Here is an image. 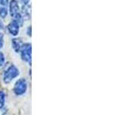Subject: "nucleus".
<instances>
[{
	"label": "nucleus",
	"instance_id": "nucleus-9",
	"mask_svg": "<svg viewBox=\"0 0 128 115\" xmlns=\"http://www.w3.org/2000/svg\"><path fill=\"white\" fill-rule=\"evenodd\" d=\"M4 62H5V58H4V55L0 52V66H3V65H4Z\"/></svg>",
	"mask_w": 128,
	"mask_h": 115
},
{
	"label": "nucleus",
	"instance_id": "nucleus-12",
	"mask_svg": "<svg viewBox=\"0 0 128 115\" xmlns=\"http://www.w3.org/2000/svg\"><path fill=\"white\" fill-rule=\"evenodd\" d=\"M2 29V25H1V23H0V30Z\"/></svg>",
	"mask_w": 128,
	"mask_h": 115
},
{
	"label": "nucleus",
	"instance_id": "nucleus-3",
	"mask_svg": "<svg viewBox=\"0 0 128 115\" xmlns=\"http://www.w3.org/2000/svg\"><path fill=\"white\" fill-rule=\"evenodd\" d=\"M31 44H26L22 45L20 48V55H21V58L23 60H25L27 62L31 63Z\"/></svg>",
	"mask_w": 128,
	"mask_h": 115
},
{
	"label": "nucleus",
	"instance_id": "nucleus-5",
	"mask_svg": "<svg viewBox=\"0 0 128 115\" xmlns=\"http://www.w3.org/2000/svg\"><path fill=\"white\" fill-rule=\"evenodd\" d=\"M8 3L9 0H0V16L5 18L8 13Z\"/></svg>",
	"mask_w": 128,
	"mask_h": 115
},
{
	"label": "nucleus",
	"instance_id": "nucleus-7",
	"mask_svg": "<svg viewBox=\"0 0 128 115\" xmlns=\"http://www.w3.org/2000/svg\"><path fill=\"white\" fill-rule=\"evenodd\" d=\"M22 14L26 16V17H28V16H30V14H31V6L30 5H28V4H25L23 8H22Z\"/></svg>",
	"mask_w": 128,
	"mask_h": 115
},
{
	"label": "nucleus",
	"instance_id": "nucleus-1",
	"mask_svg": "<svg viewBox=\"0 0 128 115\" xmlns=\"http://www.w3.org/2000/svg\"><path fill=\"white\" fill-rule=\"evenodd\" d=\"M19 74L18 69L14 66V65H11L7 68V70L4 72V82L5 83H10L13 79H14L16 77H18Z\"/></svg>",
	"mask_w": 128,
	"mask_h": 115
},
{
	"label": "nucleus",
	"instance_id": "nucleus-2",
	"mask_svg": "<svg viewBox=\"0 0 128 115\" xmlns=\"http://www.w3.org/2000/svg\"><path fill=\"white\" fill-rule=\"evenodd\" d=\"M27 90V83L24 79H20L18 80L14 86V92L16 94V95H22L24 94Z\"/></svg>",
	"mask_w": 128,
	"mask_h": 115
},
{
	"label": "nucleus",
	"instance_id": "nucleus-8",
	"mask_svg": "<svg viewBox=\"0 0 128 115\" xmlns=\"http://www.w3.org/2000/svg\"><path fill=\"white\" fill-rule=\"evenodd\" d=\"M4 103H5V93L3 91H0V109L4 107Z\"/></svg>",
	"mask_w": 128,
	"mask_h": 115
},
{
	"label": "nucleus",
	"instance_id": "nucleus-4",
	"mask_svg": "<svg viewBox=\"0 0 128 115\" xmlns=\"http://www.w3.org/2000/svg\"><path fill=\"white\" fill-rule=\"evenodd\" d=\"M19 26L20 25L18 24V22L14 19L13 21L8 25V30L13 36H18L19 32Z\"/></svg>",
	"mask_w": 128,
	"mask_h": 115
},
{
	"label": "nucleus",
	"instance_id": "nucleus-13",
	"mask_svg": "<svg viewBox=\"0 0 128 115\" xmlns=\"http://www.w3.org/2000/svg\"><path fill=\"white\" fill-rule=\"evenodd\" d=\"M4 115H8V114H4Z\"/></svg>",
	"mask_w": 128,
	"mask_h": 115
},
{
	"label": "nucleus",
	"instance_id": "nucleus-6",
	"mask_svg": "<svg viewBox=\"0 0 128 115\" xmlns=\"http://www.w3.org/2000/svg\"><path fill=\"white\" fill-rule=\"evenodd\" d=\"M12 45H13V48L14 51L19 52L21 46H22V41L19 38H14V39H13V41H12Z\"/></svg>",
	"mask_w": 128,
	"mask_h": 115
},
{
	"label": "nucleus",
	"instance_id": "nucleus-10",
	"mask_svg": "<svg viewBox=\"0 0 128 115\" xmlns=\"http://www.w3.org/2000/svg\"><path fill=\"white\" fill-rule=\"evenodd\" d=\"M3 39H4V36H3V34L0 33V48L3 46Z\"/></svg>",
	"mask_w": 128,
	"mask_h": 115
},
{
	"label": "nucleus",
	"instance_id": "nucleus-11",
	"mask_svg": "<svg viewBox=\"0 0 128 115\" xmlns=\"http://www.w3.org/2000/svg\"><path fill=\"white\" fill-rule=\"evenodd\" d=\"M21 1H22L24 4H28V2H29V0H21Z\"/></svg>",
	"mask_w": 128,
	"mask_h": 115
}]
</instances>
